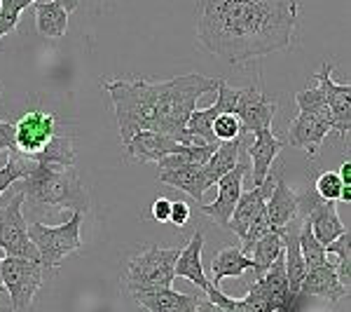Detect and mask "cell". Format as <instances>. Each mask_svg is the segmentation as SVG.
<instances>
[{
	"label": "cell",
	"instance_id": "cell-1",
	"mask_svg": "<svg viewBox=\"0 0 351 312\" xmlns=\"http://www.w3.org/2000/svg\"><path fill=\"white\" fill-rule=\"evenodd\" d=\"M298 0H199L197 43L228 64H246L291 47Z\"/></svg>",
	"mask_w": 351,
	"mask_h": 312
},
{
	"label": "cell",
	"instance_id": "cell-2",
	"mask_svg": "<svg viewBox=\"0 0 351 312\" xmlns=\"http://www.w3.org/2000/svg\"><path fill=\"white\" fill-rule=\"evenodd\" d=\"M216 78H206L199 73H188V76L155 82L157 132L185 146H204L202 139L188 134L185 124H188L190 113L197 109V99H202L208 92H216Z\"/></svg>",
	"mask_w": 351,
	"mask_h": 312
},
{
	"label": "cell",
	"instance_id": "cell-3",
	"mask_svg": "<svg viewBox=\"0 0 351 312\" xmlns=\"http://www.w3.org/2000/svg\"><path fill=\"white\" fill-rule=\"evenodd\" d=\"M14 190L24 192L28 202L36 207H56V209H71V212H87L89 195L82 186L80 177L73 169L47 167L38 164L26 179L16 181Z\"/></svg>",
	"mask_w": 351,
	"mask_h": 312
},
{
	"label": "cell",
	"instance_id": "cell-4",
	"mask_svg": "<svg viewBox=\"0 0 351 312\" xmlns=\"http://www.w3.org/2000/svg\"><path fill=\"white\" fill-rule=\"evenodd\" d=\"M101 87L110 94L115 106L117 127L122 144H127L138 132H157L155 109V80H101Z\"/></svg>",
	"mask_w": 351,
	"mask_h": 312
},
{
	"label": "cell",
	"instance_id": "cell-5",
	"mask_svg": "<svg viewBox=\"0 0 351 312\" xmlns=\"http://www.w3.org/2000/svg\"><path fill=\"white\" fill-rule=\"evenodd\" d=\"M82 212H73L71 219L64 221L61 225H45L40 221H33L26 225L28 240L36 245L38 256H40V265L45 270H56L64 263L66 256L82 247Z\"/></svg>",
	"mask_w": 351,
	"mask_h": 312
},
{
	"label": "cell",
	"instance_id": "cell-6",
	"mask_svg": "<svg viewBox=\"0 0 351 312\" xmlns=\"http://www.w3.org/2000/svg\"><path fill=\"white\" fill-rule=\"evenodd\" d=\"M180 249H160L148 247L134 256L127 265L124 285L129 293L152 291V289H169L173 285V263L178 258Z\"/></svg>",
	"mask_w": 351,
	"mask_h": 312
},
{
	"label": "cell",
	"instance_id": "cell-7",
	"mask_svg": "<svg viewBox=\"0 0 351 312\" xmlns=\"http://www.w3.org/2000/svg\"><path fill=\"white\" fill-rule=\"evenodd\" d=\"M24 202L26 197L19 190H14L5 200H0V252H5L8 256L14 258H28L40 263L38 249L28 240L26 232V219L21 214Z\"/></svg>",
	"mask_w": 351,
	"mask_h": 312
},
{
	"label": "cell",
	"instance_id": "cell-8",
	"mask_svg": "<svg viewBox=\"0 0 351 312\" xmlns=\"http://www.w3.org/2000/svg\"><path fill=\"white\" fill-rule=\"evenodd\" d=\"M43 265L38 260L8 256L0 260V280L10 293L14 312H26L43 285Z\"/></svg>",
	"mask_w": 351,
	"mask_h": 312
},
{
	"label": "cell",
	"instance_id": "cell-9",
	"mask_svg": "<svg viewBox=\"0 0 351 312\" xmlns=\"http://www.w3.org/2000/svg\"><path fill=\"white\" fill-rule=\"evenodd\" d=\"M56 115L45 111H28L14 122V153L36 157L56 134Z\"/></svg>",
	"mask_w": 351,
	"mask_h": 312
},
{
	"label": "cell",
	"instance_id": "cell-10",
	"mask_svg": "<svg viewBox=\"0 0 351 312\" xmlns=\"http://www.w3.org/2000/svg\"><path fill=\"white\" fill-rule=\"evenodd\" d=\"M332 132V118L330 111L326 113H309V111H300V115L293 120V124L288 127V139L286 146L304 151L307 155L314 157L319 148L324 146L326 136Z\"/></svg>",
	"mask_w": 351,
	"mask_h": 312
},
{
	"label": "cell",
	"instance_id": "cell-11",
	"mask_svg": "<svg viewBox=\"0 0 351 312\" xmlns=\"http://www.w3.org/2000/svg\"><path fill=\"white\" fill-rule=\"evenodd\" d=\"M332 64L321 66V71L314 76V82L324 89L326 104L332 118V132L337 136H347L351 129V85L349 82H335L330 78Z\"/></svg>",
	"mask_w": 351,
	"mask_h": 312
},
{
	"label": "cell",
	"instance_id": "cell-12",
	"mask_svg": "<svg viewBox=\"0 0 351 312\" xmlns=\"http://www.w3.org/2000/svg\"><path fill=\"white\" fill-rule=\"evenodd\" d=\"M251 172V164L248 162H237L234 169H230L225 177L218 179L216 188H218V195H216V202L213 204H199L202 207V214H206L208 219H213L218 225L228 228L230 223V216L234 212L237 202L241 197V183L246 179V174Z\"/></svg>",
	"mask_w": 351,
	"mask_h": 312
},
{
	"label": "cell",
	"instance_id": "cell-13",
	"mask_svg": "<svg viewBox=\"0 0 351 312\" xmlns=\"http://www.w3.org/2000/svg\"><path fill=\"white\" fill-rule=\"evenodd\" d=\"M276 109H279V104L274 99H269V96H265L258 87H243L234 115L241 122V132L256 134L263 132V129H271Z\"/></svg>",
	"mask_w": 351,
	"mask_h": 312
},
{
	"label": "cell",
	"instance_id": "cell-14",
	"mask_svg": "<svg viewBox=\"0 0 351 312\" xmlns=\"http://www.w3.org/2000/svg\"><path fill=\"white\" fill-rule=\"evenodd\" d=\"M284 148H286V139H279L276 134H271V129L256 132L253 146L248 148V157H251V169H253V186L265 183L276 155Z\"/></svg>",
	"mask_w": 351,
	"mask_h": 312
},
{
	"label": "cell",
	"instance_id": "cell-15",
	"mask_svg": "<svg viewBox=\"0 0 351 312\" xmlns=\"http://www.w3.org/2000/svg\"><path fill=\"white\" fill-rule=\"evenodd\" d=\"M265 212H267V219L274 228H286L293 221L300 216V207H298V195L291 186L286 183L284 177H276L274 186H271V192L265 200Z\"/></svg>",
	"mask_w": 351,
	"mask_h": 312
},
{
	"label": "cell",
	"instance_id": "cell-16",
	"mask_svg": "<svg viewBox=\"0 0 351 312\" xmlns=\"http://www.w3.org/2000/svg\"><path fill=\"white\" fill-rule=\"evenodd\" d=\"M300 296H319V298H326V300H330V303H335V300L349 296V291L339 285L335 265L326 260V263L307 270V275H304V280H302V287H300Z\"/></svg>",
	"mask_w": 351,
	"mask_h": 312
},
{
	"label": "cell",
	"instance_id": "cell-17",
	"mask_svg": "<svg viewBox=\"0 0 351 312\" xmlns=\"http://www.w3.org/2000/svg\"><path fill=\"white\" fill-rule=\"evenodd\" d=\"M271 186L274 183H271V174H269L263 186H253L248 192H241L239 202H237L234 212H232V216H230V223H228V228L234 232V235H239L241 240H243V235H246L251 221L256 219V214L265 207V200H267V195L271 192Z\"/></svg>",
	"mask_w": 351,
	"mask_h": 312
},
{
	"label": "cell",
	"instance_id": "cell-18",
	"mask_svg": "<svg viewBox=\"0 0 351 312\" xmlns=\"http://www.w3.org/2000/svg\"><path fill=\"white\" fill-rule=\"evenodd\" d=\"M132 298L148 312H197V296L180 293L169 289H152V291L132 293Z\"/></svg>",
	"mask_w": 351,
	"mask_h": 312
},
{
	"label": "cell",
	"instance_id": "cell-19",
	"mask_svg": "<svg viewBox=\"0 0 351 312\" xmlns=\"http://www.w3.org/2000/svg\"><path fill=\"white\" fill-rule=\"evenodd\" d=\"M157 179L167 186L185 190L192 200H197V204H204V192L208 190V186H206V179H204L202 164H183V167L160 169Z\"/></svg>",
	"mask_w": 351,
	"mask_h": 312
},
{
	"label": "cell",
	"instance_id": "cell-20",
	"mask_svg": "<svg viewBox=\"0 0 351 312\" xmlns=\"http://www.w3.org/2000/svg\"><path fill=\"white\" fill-rule=\"evenodd\" d=\"M309 221V228H311V235L316 237V240L321 242V245H330L332 240H337L339 235H342L344 230V223L339 221L337 216V207L335 202H326V200H319L314 204V207L307 212Z\"/></svg>",
	"mask_w": 351,
	"mask_h": 312
},
{
	"label": "cell",
	"instance_id": "cell-21",
	"mask_svg": "<svg viewBox=\"0 0 351 312\" xmlns=\"http://www.w3.org/2000/svg\"><path fill=\"white\" fill-rule=\"evenodd\" d=\"M202 252H204V232L197 230L192 235L190 245L185 249H180L178 258L173 263V275L176 277H185L192 285H197L204 291L208 287L206 272H204V263H202Z\"/></svg>",
	"mask_w": 351,
	"mask_h": 312
},
{
	"label": "cell",
	"instance_id": "cell-22",
	"mask_svg": "<svg viewBox=\"0 0 351 312\" xmlns=\"http://www.w3.org/2000/svg\"><path fill=\"white\" fill-rule=\"evenodd\" d=\"M248 270H253L251 256H246V254L237 247H223L211 263V280H208V285L213 289H220V282H223L225 277H241L243 272H248Z\"/></svg>",
	"mask_w": 351,
	"mask_h": 312
},
{
	"label": "cell",
	"instance_id": "cell-23",
	"mask_svg": "<svg viewBox=\"0 0 351 312\" xmlns=\"http://www.w3.org/2000/svg\"><path fill=\"white\" fill-rule=\"evenodd\" d=\"M239 151H241V139L220 141L218 148L213 151V155L206 160V164H202L204 179H206L208 188H213L220 177H225L230 169L237 167V162H239Z\"/></svg>",
	"mask_w": 351,
	"mask_h": 312
},
{
	"label": "cell",
	"instance_id": "cell-24",
	"mask_svg": "<svg viewBox=\"0 0 351 312\" xmlns=\"http://www.w3.org/2000/svg\"><path fill=\"white\" fill-rule=\"evenodd\" d=\"M36 26L43 38H64L68 31V12L54 0H36Z\"/></svg>",
	"mask_w": 351,
	"mask_h": 312
},
{
	"label": "cell",
	"instance_id": "cell-25",
	"mask_svg": "<svg viewBox=\"0 0 351 312\" xmlns=\"http://www.w3.org/2000/svg\"><path fill=\"white\" fill-rule=\"evenodd\" d=\"M38 164H47V167H61V169H73L75 164V148H73V139L71 136H59L54 134L45 148L38 153L36 157Z\"/></svg>",
	"mask_w": 351,
	"mask_h": 312
},
{
	"label": "cell",
	"instance_id": "cell-26",
	"mask_svg": "<svg viewBox=\"0 0 351 312\" xmlns=\"http://www.w3.org/2000/svg\"><path fill=\"white\" fill-rule=\"evenodd\" d=\"M284 252V242H281V235H279V228L267 232L265 237H260V240L253 245L251 249V260H253V272H256V280L267 272V268L276 260V256Z\"/></svg>",
	"mask_w": 351,
	"mask_h": 312
},
{
	"label": "cell",
	"instance_id": "cell-27",
	"mask_svg": "<svg viewBox=\"0 0 351 312\" xmlns=\"http://www.w3.org/2000/svg\"><path fill=\"white\" fill-rule=\"evenodd\" d=\"M326 254H335L337 256V265H335L337 280H339V285L349 291V287H351V232L344 230L337 240L326 245Z\"/></svg>",
	"mask_w": 351,
	"mask_h": 312
},
{
	"label": "cell",
	"instance_id": "cell-28",
	"mask_svg": "<svg viewBox=\"0 0 351 312\" xmlns=\"http://www.w3.org/2000/svg\"><path fill=\"white\" fill-rule=\"evenodd\" d=\"M218 106H208V109H195L190 113L188 118V124H185V129H188L190 136H197V139H202L204 144H218L216 136H213V120H216L218 115Z\"/></svg>",
	"mask_w": 351,
	"mask_h": 312
},
{
	"label": "cell",
	"instance_id": "cell-29",
	"mask_svg": "<svg viewBox=\"0 0 351 312\" xmlns=\"http://www.w3.org/2000/svg\"><path fill=\"white\" fill-rule=\"evenodd\" d=\"M298 245H300V254L304 258V265L309 268H316V265L326 263L328 260V254H326V247L311 235V228H309V221L304 219L302 225L298 230Z\"/></svg>",
	"mask_w": 351,
	"mask_h": 312
},
{
	"label": "cell",
	"instance_id": "cell-30",
	"mask_svg": "<svg viewBox=\"0 0 351 312\" xmlns=\"http://www.w3.org/2000/svg\"><path fill=\"white\" fill-rule=\"evenodd\" d=\"M33 167H36V160L24 157V155H19V153L12 151V157H10L8 164L0 169V200H3L5 190H8L12 183H16V181L26 179L28 174L33 172Z\"/></svg>",
	"mask_w": 351,
	"mask_h": 312
},
{
	"label": "cell",
	"instance_id": "cell-31",
	"mask_svg": "<svg viewBox=\"0 0 351 312\" xmlns=\"http://www.w3.org/2000/svg\"><path fill=\"white\" fill-rule=\"evenodd\" d=\"M314 190H316V195H319L321 200L337 202L339 197H342L344 186H342V179H339V174H335V172H324L319 179H316Z\"/></svg>",
	"mask_w": 351,
	"mask_h": 312
},
{
	"label": "cell",
	"instance_id": "cell-32",
	"mask_svg": "<svg viewBox=\"0 0 351 312\" xmlns=\"http://www.w3.org/2000/svg\"><path fill=\"white\" fill-rule=\"evenodd\" d=\"M241 132V122L237 115L232 113H218L216 120H213V136L216 141H232V139H239Z\"/></svg>",
	"mask_w": 351,
	"mask_h": 312
},
{
	"label": "cell",
	"instance_id": "cell-33",
	"mask_svg": "<svg viewBox=\"0 0 351 312\" xmlns=\"http://www.w3.org/2000/svg\"><path fill=\"white\" fill-rule=\"evenodd\" d=\"M295 101H298L300 111H309V113H326L328 111L326 94H324V89H321L319 85L302 89V92H298Z\"/></svg>",
	"mask_w": 351,
	"mask_h": 312
},
{
	"label": "cell",
	"instance_id": "cell-34",
	"mask_svg": "<svg viewBox=\"0 0 351 312\" xmlns=\"http://www.w3.org/2000/svg\"><path fill=\"white\" fill-rule=\"evenodd\" d=\"M218 99H216V106L220 113H237V106H239V99H241V89L239 87H230L223 78H218Z\"/></svg>",
	"mask_w": 351,
	"mask_h": 312
},
{
	"label": "cell",
	"instance_id": "cell-35",
	"mask_svg": "<svg viewBox=\"0 0 351 312\" xmlns=\"http://www.w3.org/2000/svg\"><path fill=\"white\" fill-rule=\"evenodd\" d=\"M190 221V207L183 200L171 202V212H169V223H173L176 228H183Z\"/></svg>",
	"mask_w": 351,
	"mask_h": 312
},
{
	"label": "cell",
	"instance_id": "cell-36",
	"mask_svg": "<svg viewBox=\"0 0 351 312\" xmlns=\"http://www.w3.org/2000/svg\"><path fill=\"white\" fill-rule=\"evenodd\" d=\"M3 151H14V122L0 120V157Z\"/></svg>",
	"mask_w": 351,
	"mask_h": 312
},
{
	"label": "cell",
	"instance_id": "cell-37",
	"mask_svg": "<svg viewBox=\"0 0 351 312\" xmlns=\"http://www.w3.org/2000/svg\"><path fill=\"white\" fill-rule=\"evenodd\" d=\"M337 174H339V179H342V186H344L339 202L349 204V202H351V160H349V157L342 162V167H339V172H337Z\"/></svg>",
	"mask_w": 351,
	"mask_h": 312
},
{
	"label": "cell",
	"instance_id": "cell-38",
	"mask_svg": "<svg viewBox=\"0 0 351 312\" xmlns=\"http://www.w3.org/2000/svg\"><path fill=\"white\" fill-rule=\"evenodd\" d=\"M169 212H171V200H167V197H157V200L152 202L150 214L157 223H169Z\"/></svg>",
	"mask_w": 351,
	"mask_h": 312
},
{
	"label": "cell",
	"instance_id": "cell-39",
	"mask_svg": "<svg viewBox=\"0 0 351 312\" xmlns=\"http://www.w3.org/2000/svg\"><path fill=\"white\" fill-rule=\"evenodd\" d=\"M197 312H225V310L218 308L216 303H211V300L204 296V298H197Z\"/></svg>",
	"mask_w": 351,
	"mask_h": 312
},
{
	"label": "cell",
	"instance_id": "cell-40",
	"mask_svg": "<svg viewBox=\"0 0 351 312\" xmlns=\"http://www.w3.org/2000/svg\"><path fill=\"white\" fill-rule=\"evenodd\" d=\"M0 312H14V310H12V308H8V305L0 303Z\"/></svg>",
	"mask_w": 351,
	"mask_h": 312
},
{
	"label": "cell",
	"instance_id": "cell-41",
	"mask_svg": "<svg viewBox=\"0 0 351 312\" xmlns=\"http://www.w3.org/2000/svg\"><path fill=\"white\" fill-rule=\"evenodd\" d=\"M0 96H3V82H0Z\"/></svg>",
	"mask_w": 351,
	"mask_h": 312
},
{
	"label": "cell",
	"instance_id": "cell-42",
	"mask_svg": "<svg viewBox=\"0 0 351 312\" xmlns=\"http://www.w3.org/2000/svg\"><path fill=\"white\" fill-rule=\"evenodd\" d=\"M0 260H3V258H0ZM0 289H3V280H0Z\"/></svg>",
	"mask_w": 351,
	"mask_h": 312
},
{
	"label": "cell",
	"instance_id": "cell-43",
	"mask_svg": "<svg viewBox=\"0 0 351 312\" xmlns=\"http://www.w3.org/2000/svg\"><path fill=\"white\" fill-rule=\"evenodd\" d=\"M0 3H3V0H0Z\"/></svg>",
	"mask_w": 351,
	"mask_h": 312
}]
</instances>
